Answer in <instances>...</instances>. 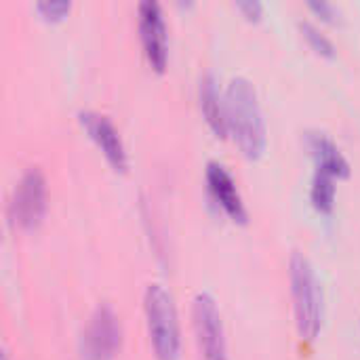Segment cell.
I'll list each match as a JSON object with an SVG mask.
<instances>
[{
    "label": "cell",
    "mask_w": 360,
    "mask_h": 360,
    "mask_svg": "<svg viewBox=\"0 0 360 360\" xmlns=\"http://www.w3.org/2000/svg\"><path fill=\"white\" fill-rule=\"evenodd\" d=\"M226 116L228 131L245 156L257 158L266 150V120L259 105L257 89L247 76L230 78L226 86Z\"/></svg>",
    "instance_id": "1"
},
{
    "label": "cell",
    "mask_w": 360,
    "mask_h": 360,
    "mask_svg": "<svg viewBox=\"0 0 360 360\" xmlns=\"http://www.w3.org/2000/svg\"><path fill=\"white\" fill-rule=\"evenodd\" d=\"M295 327L302 340L314 342L323 327V287L306 253L293 251L289 259Z\"/></svg>",
    "instance_id": "2"
},
{
    "label": "cell",
    "mask_w": 360,
    "mask_h": 360,
    "mask_svg": "<svg viewBox=\"0 0 360 360\" xmlns=\"http://www.w3.org/2000/svg\"><path fill=\"white\" fill-rule=\"evenodd\" d=\"M143 312L152 350L158 360H177L181 352V331L175 300L160 283H150L143 291Z\"/></svg>",
    "instance_id": "3"
},
{
    "label": "cell",
    "mask_w": 360,
    "mask_h": 360,
    "mask_svg": "<svg viewBox=\"0 0 360 360\" xmlns=\"http://www.w3.org/2000/svg\"><path fill=\"white\" fill-rule=\"evenodd\" d=\"M192 323L200 360H230L219 306L207 291L196 293L192 300Z\"/></svg>",
    "instance_id": "4"
},
{
    "label": "cell",
    "mask_w": 360,
    "mask_h": 360,
    "mask_svg": "<svg viewBox=\"0 0 360 360\" xmlns=\"http://www.w3.org/2000/svg\"><path fill=\"white\" fill-rule=\"evenodd\" d=\"M46 209V177L38 165L27 167L8 200V217L19 228H34L40 224Z\"/></svg>",
    "instance_id": "5"
},
{
    "label": "cell",
    "mask_w": 360,
    "mask_h": 360,
    "mask_svg": "<svg viewBox=\"0 0 360 360\" xmlns=\"http://www.w3.org/2000/svg\"><path fill=\"white\" fill-rule=\"evenodd\" d=\"M137 27L150 65L162 72L169 57V34L162 6L156 0H141L137 4Z\"/></svg>",
    "instance_id": "6"
},
{
    "label": "cell",
    "mask_w": 360,
    "mask_h": 360,
    "mask_svg": "<svg viewBox=\"0 0 360 360\" xmlns=\"http://www.w3.org/2000/svg\"><path fill=\"white\" fill-rule=\"evenodd\" d=\"M78 120L86 129L91 139L101 148L108 162L116 171H124L129 165V154H127V148L122 143L120 131L116 129L114 120L105 112H97V110H80Z\"/></svg>",
    "instance_id": "7"
},
{
    "label": "cell",
    "mask_w": 360,
    "mask_h": 360,
    "mask_svg": "<svg viewBox=\"0 0 360 360\" xmlns=\"http://www.w3.org/2000/svg\"><path fill=\"white\" fill-rule=\"evenodd\" d=\"M122 329L110 304H99L86 329V348L97 360L112 359L120 348Z\"/></svg>",
    "instance_id": "8"
},
{
    "label": "cell",
    "mask_w": 360,
    "mask_h": 360,
    "mask_svg": "<svg viewBox=\"0 0 360 360\" xmlns=\"http://www.w3.org/2000/svg\"><path fill=\"white\" fill-rule=\"evenodd\" d=\"M205 177H207V186H209L213 198L221 205V209L234 221L245 224L247 221V207H245V200H243V196L238 192V186H236L232 173L221 162L209 160Z\"/></svg>",
    "instance_id": "9"
},
{
    "label": "cell",
    "mask_w": 360,
    "mask_h": 360,
    "mask_svg": "<svg viewBox=\"0 0 360 360\" xmlns=\"http://www.w3.org/2000/svg\"><path fill=\"white\" fill-rule=\"evenodd\" d=\"M306 146L316 158V169H323L335 177H346L350 173V162L342 154L340 146L325 131H308Z\"/></svg>",
    "instance_id": "10"
},
{
    "label": "cell",
    "mask_w": 360,
    "mask_h": 360,
    "mask_svg": "<svg viewBox=\"0 0 360 360\" xmlns=\"http://www.w3.org/2000/svg\"><path fill=\"white\" fill-rule=\"evenodd\" d=\"M198 99L200 110L209 122V127L215 131V135L226 137L228 133V116H226V95L217 89V80L211 72H205L198 82Z\"/></svg>",
    "instance_id": "11"
},
{
    "label": "cell",
    "mask_w": 360,
    "mask_h": 360,
    "mask_svg": "<svg viewBox=\"0 0 360 360\" xmlns=\"http://www.w3.org/2000/svg\"><path fill=\"white\" fill-rule=\"evenodd\" d=\"M310 200L319 211L329 213L335 202V175L323 169H316L312 177V186H310Z\"/></svg>",
    "instance_id": "12"
},
{
    "label": "cell",
    "mask_w": 360,
    "mask_h": 360,
    "mask_svg": "<svg viewBox=\"0 0 360 360\" xmlns=\"http://www.w3.org/2000/svg\"><path fill=\"white\" fill-rule=\"evenodd\" d=\"M300 27H302V32H304V36H306V40L319 51V53H323V55H333L335 53V44H333V40L319 27V25H314L312 21H302L300 23Z\"/></svg>",
    "instance_id": "13"
},
{
    "label": "cell",
    "mask_w": 360,
    "mask_h": 360,
    "mask_svg": "<svg viewBox=\"0 0 360 360\" xmlns=\"http://www.w3.org/2000/svg\"><path fill=\"white\" fill-rule=\"evenodd\" d=\"M70 8H72V2L70 0H40L36 4V11L44 19H61Z\"/></svg>",
    "instance_id": "14"
},
{
    "label": "cell",
    "mask_w": 360,
    "mask_h": 360,
    "mask_svg": "<svg viewBox=\"0 0 360 360\" xmlns=\"http://www.w3.org/2000/svg\"><path fill=\"white\" fill-rule=\"evenodd\" d=\"M308 6L323 19H335V15L340 13L338 6L333 2H327V0H310Z\"/></svg>",
    "instance_id": "15"
},
{
    "label": "cell",
    "mask_w": 360,
    "mask_h": 360,
    "mask_svg": "<svg viewBox=\"0 0 360 360\" xmlns=\"http://www.w3.org/2000/svg\"><path fill=\"white\" fill-rule=\"evenodd\" d=\"M236 8L247 17V19H259L264 13V4L259 0H243L236 4Z\"/></svg>",
    "instance_id": "16"
},
{
    "label": "cell",
    "mask_w": 360,
    "mask_h": 360,
    "mask_svg": "<svg viewBox=\"0 0 360 360\" xmlns=\"http://www.w3.org/2000/svg\"><path fill=\"white\" fill-rule=\"evenodd\" d=\"M2 360H8V359H6V356H2Z\"/></svg>",
    "instance_id": "17"
}]
</instances>
